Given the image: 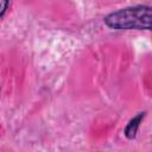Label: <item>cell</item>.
<instances>
[{
	"instance_id": "obj_1",
	"label": "cell",
	"mask_w": 152,
	"mask_h": 152,
	"mask_svg": "<svg viewBox=\"0 0 152 152\" xmlns=\"http://www.w3.org/2000/svg\"><path fill=\"white\" fill-rule=\"evenodd\" d=\"M104 24L113 30H151L152 8L137 5L114 11L104 17Z\"/></svg>"
},
{
	"instance_id": "obj_2",
	"label": "cell",
	"mask_w": 152,
	"mask_h": 152,
	"mask_svg": "<svg viewBox=\"0 0 152 152\" xmlns=\"http://www.w3.org/2000/svg\"><path fill=\"white\" fill-rule=\"evenodd\" d=\"M145 116H146V112H140V113H138L135 116H133L128 121L127 126L125 127V132H124L125 133V137L127 139L132 140V139H134L137 137V133L139 131V127H140L142 120L145 119Z\"/></svg>"
},
{
	"instance_id": "obj_3",
	"label": "cell",
	"mask_w": 152,
	"mask_h": 152,
	"mask_svg": "<svg viewBox=\"0 0 152 152\" xmlns=\"http://www.w3.org/2000/svg\"><path fill=\"white\" fill-rule=\"evenodd\" d=\"M8 6H10V0H0V19L6 13Z\"/></svg>"
}]
</instances>
